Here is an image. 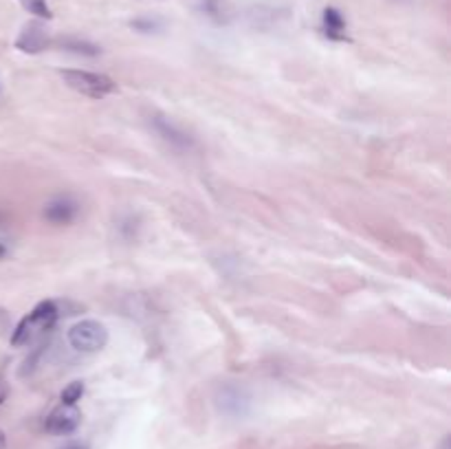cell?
Instances as JSON below:
<instances>
[{"label": "cell", "mask_w": 451, "mask_h": 449, "mask_svg": "<svg viewBox=\"0 0 451 449\" xmlns=\"http://www.w3.org/2000/svg\"><path fill=\"white\" fill-rule=\"evenodd\" d=\"M60 306L58 302H40L31 313L15 326V331L11 335V346H27L33 339H38L44 335L51 326H53L60 317Z\"/></svg>", "instance_id": "6da1fadb"}, {"label": "cell", "mask_w": 451, "mask_h": 449, "mask_svg": "<svg viewBox=\"0 0 451 449\" xmlns=\"http://www.w3.org/2000/svg\"><path fill=\"white\" fill-rule=\"evenodd\" d=\"M64 84L68 89H73L80 95H86L91 99H103L106 95H110L117 84L101 73H91V71H77V68H66V71L60 73Z\"/></svg>", "instance_id": "7a4b0ae2"}, {"label": "cell", "mask_w": 451, "mask_h": 449, "mask_svg": "<svg viewBox=\"0 0 451 449\" xmlns=\"http://www.w3.org/2000/svg\"><path fill=\"white\" fill-rule=\"evenodd\" d=\"M66 339L77 353H97L108 343V331L97 320H82L68 328Z\"/></svg>", "instance_id": "3957f363"}, {"label": "cell", "mask_w": 451, "mask_h": 449, "mask_svg": "<svg viewBox=\"0 0 451 449\" xmlns=\"http://www.w3.org/2000/svg\"><path fill=\"white\" fill-rule=\"evenodd\" d=\"M214 403L222 417L245 419L251 412V394L247 392V388H242L238 384H222L216 390Z\"/></svg>", "instance_id": "277c9868"}, {"label": "cell", "mask_w": 451, "mask_h": 449, "mask_svg": "<svg viewBox=\"0 0 451 449\" xmlns=\"http://www.w3.org/2000/svg\"><path fill=\"white\" fill-rule=\"evenodd\" d=\"M150 126L154 128L163 141H167L170 146H174L177 150H189L194 146V139L189 137L179 124H174L172 119L163 117V115H154L150 117Z\"/></svg>", "instance_id": "5b68a950"}, {"label": "cell", "mask_w": 451, "mask_h": 449, "mask_svg": "<svg viewBox=\"0 0 451 449\" xmlns=\"http://www.w3.org/2000/svg\"><path fill=\"white\" fill-rule=\"evenodd\" d=\"M80 421H82V414L75 405H62L49 414L44 427L49 434L66 436V434H73V431L80 427Z\"/></svg>", "instance_id": "8992f818"}, {"label": "cell", "mask_w": 451, "mask_h": 449, "mask_svg": "<svg viewBox=\"0 0 451 449\" xmlns=\"http://www.w3.org/2000/svg\"><path fill=\"white\" fill-rule=\"evenodd\" d=\"M44 218L53 224H68L80 214V203L71 196H56L44 205Z\"/></svg>", "instance_id": "52a82bcc"}, {"label": "cell", "mask_w": 451, "mask_h": 449, "mask_svg": "<svg viewBox=\"0 0 451 449\" xmlns=\"http://www.w3.org/2000/svg\"><path fill=\"white\" fill-rule=\"evenodd\" d=\"M49 33L46 29L40 25V23H29L23 27L18 40H15V49H20L23 53H29V56H36V53H42V51L49 46Z\"/></svg>", "instance_id": "ba28073f"}, {"label": "cell", "mask_w": 451, "mask_h": 449, "mask_svg": "<svg viewBox=\"0 0 451 449\" xmlns=\"http://www.w3.org/2000/svg\"><path fill=\"white\" fill-rule=\"evenodd\" d=\"M345 20H343V15L335 9V7H328V9H324V33L331 40H339V42H343V40H348L345 38Z\"/></svg>", "instance_id": "9c48e42d"}, {"label": "cell", "mask_w": 451, "mask_h": 449, "mask_svg": "<svg viewBox=\"0 0 451 449\" xmlns=\"http://www.w3.org/2000/svg\"><path fill=\"white\" fill-rule=\"evenodd\" d=\"M198 11L216 25L229 23V7L224 0H198Z\"/></svg>", "instance_id": "30bf717a"}, {"label": "cell", "mask_w": 451, "mask_h": 449, "mask_svg": "<svg viewBox=\"0 0 451 449\" xmlns=\"http://www.w3.org/2000/svg\"><path fill=\"white\" fill-rule=\"evenodd\" d=\"M58 44L68 51V53H75V56H84V58H95L99 56V46L89 42V40H80V38H60Z\"/></svg>", "instance_id": "8fae6325"}, {"label": "cell", "mask_w": 451, "mask_h": 449, "mask_svg": "<svg viewBox=\"0 0 451 449\" xmlns=\"http://www.w3.org/2000/svg\"><path fill=\"white\" fill-rule=\"evenodd\" d=\"M20 5L33 13L36 18H42V20H51L53 18V13H51V7L46 5V0H20Z\"/></svg>", "instance_id": "7c38bea8"}, {"label": "cell", "mask_w": 451, "mask_h": 449, "mask_svg": "<svg viewBox=\"0 0 451 449\" xmlns=\"http://www.w3.org/2000/svg\"><path fill=\"white\" fill-rule=\"evenodd\" d=\"M82 394H84V384L82 381H73V384H68L64 390H62V405H75L80 399H82Z\"/></svg>", "instance_id": "4fadbf2b"}, {"label": "cell", "mask_w": 451, "mask_h": 449, "mask_svg": "<svg viewBox=\"0 0 451 449\" xmlns=\"http://www.w3.org/2000/svg\"><path fill=\"white\" fill-rule=\"evenodd\" d=\"M130 25H132V29L141 31V33H154L161 29V20H154V18H136Z\"/></svg>", "instance_id": "5bb4252c"}, {"label": "cell", "mask_w": 451, "mask_h": 449, "mask_svg": "<svg viewBox=\"0 0 451 449\" xmlns=\"http://www.w3.org/2000/svg\"><path fill=\"white\" fill-rule=\"evenodd\" d=\"M7 394H9V384H7V379H5L3 374H0V405L5 403Z\"/></svg>", "instance_id": "9a60e30c"}, {"label": "cell", "mask_w": 451, "mask_h": 449, "mask_svg": "<svg viewBox=\"0 0 451 449\" xmlns=\"http://www.w3.org/2000/svg\"><path fill=\"white\" fill-rule=\"evenodd\" d=\"M5 445H7V438H5V431L0 429V449H5Z\"/></svg>", "instance_id": "2e32d148"}, {"label": "cell", "mask_w": 451, "mask_h": 449, "mask_svg": "<svg viewBox=\"0 0 451 449\" xmlns=\"http://www.w3.org/2000/svg\"><path fill=\"white\" fill-rule=\"evenodd\" d=\"M64 449H86V447H82L80 443H71V445H66Z\"/></svg>", "instance_id": "e0dca14e"}, {"label": "cell", "mask_w": 451, "mask_h": 449, "mask_svg": "<svg viewBox=\"0 0 451 449\" xmlns=\"http://www.w3.org/2000/svg\"><path fill=\"white\" fill-rule=\"evenodd\" d=\"M5 253H7V249H5V247H3V245H0V258H3V255H5Z\"/></svg>", "instance_id": "ac0fdd59"}, {"label": "cell", "mask_w": 451, "mask_h": 449, "mask_svg": "<svg viewBox=\"0 0 451 449\" xmlns=\"http://www.w3.org/2000/svg\"><path fill=\"white\" fill-rule=\"evenodd\" d=\"M398 3H409V0H398Z\"/></svg>", "instance_id": "d6986e66"}]
</instances>
